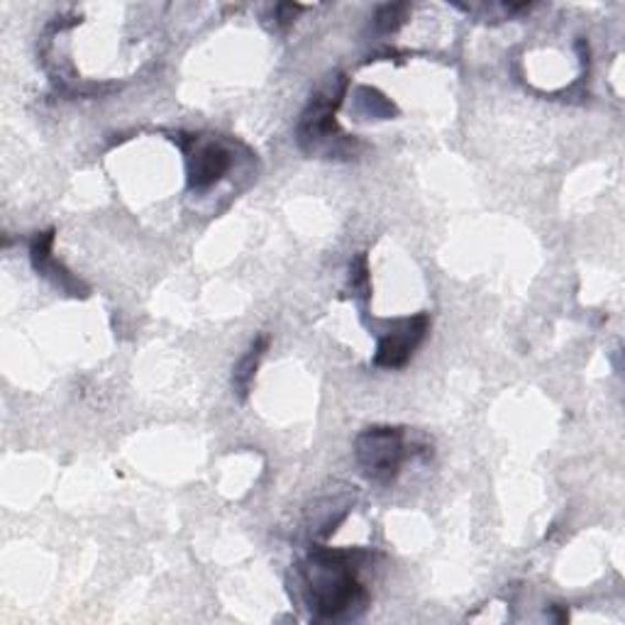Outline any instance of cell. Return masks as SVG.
Returning a JSON list of instances; mask_svg holds the SVG:
<instances>
[{
    "instance_id": "cell-6",
    "label": "cell",
    "mask_w": 625,
    "mask_h": 625,
    "mask_svg": "<svg viewBox=\"0 0 625 625\" xmlns=\"http://www.w3.org/2000/svg\"><path fill=\"white\" fill-rule=\"evenodd\" d=\"M267 337H259L257 343L252 345V349L247 352V357L237 365L235 369V377H233V384H235V389L237 394L245 396L249 394V386H252V379H255V374H257V367H259V359L265 357V349H267Z\"/></svg>"
},
{
    "instance_id": "cell-1",
    "label": "cell",
    "mask_w": 625,
    "mask_h": 625,
    "mask_svg": "<svg viewBox=\"0 0 625 625\" xmlns=\"http://www.w3.org/2000/svg\"><path fill=\"white\" fill-rule=\"evenodd\" d=\"M303 576L311 594V608L323 618L343 616L365 599V591L352 572V554L347 552L315 550Z\"/></svg>"
},
{
    "instance_id": "cell-5",
    "label": "cell",
    "mask_w": 625,
    "mask_h": 625,
    "mask_svg": "<svg viewBox=\"0 0 625 625\" xmlns=\"http://www.w3.org/2000/svg\"><path fill=\"white\" fill-rule=\"evenodd\" d=\"M52 245H54V230L40 233L35 240H32L30 252H32V261H35V269L44 277H52L62 289L78 291L82 287H78L76 279L52 259Z\"/></svg>"
},
{
    "instance_id": "cell-4",
    "label": "cell",
    "mask_w": 625,
    "mask_h": 625,
    "mask_svg": "<svg viewBox=\"0 0 625 625\" xmlns=\"http://www.w3.org/2000/svg\"><path fill=\"white\" fill-rule=\"evenodd\" d=\"M227 169H230V154L220 144L206 142L188 154V184L196 191H206L223 179Z\"/></svg>"
},
{
    "instance_id": "cell-2",
    "label": "cell",
    "mask_w": 625,
    "mask_h": 625,
    "mask_svg": "<svg viewBox=\"0 0 625 625\" xmlns=\"http://www.w3.org/2000/svg\"><path fill=\"white\" fill-rule=\"evenodd\" d=\"M357 462L367 479L391 484L403 462V433L399 428H369L357 438Z\"/></svg>"
},
{
    "instance_id": "cell-7",
    "label": "cell",
    "mask_w": 625,
    "mask_h": 625,
    "mask_svg": "<svg viewBox=\"0 0 625 625\" xmlns=\"http://www.w3.org/2000/svg\"><path fill=\"white\" fill-rule=\"evenodd\" d=\"M406 6H384L377 15V25L381 32H394L403 22Z\"/></svg>"
},
{
    "instance_id": "cell-3",
    "label": "cell",
    "mask_w": 625,
    "mask_h": 625,
    "mask_svg": "<svg viewBox=\"0 0 625 625\" xmlns=\"http://www.w3.org/2000/svg\"><path fill=\"white\" fill-rule=\"evenodd\" d=\"M428 315L420 313L416 317H406V321L396 323L389 333L381 335L377 357H374V365L386 367V369H399L403 367L408 359H411L413 349L423 343V337L428 333Z\"/></svg>"
}]
</instances>
